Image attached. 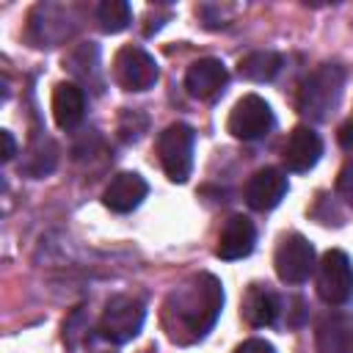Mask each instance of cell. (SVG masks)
<instances>
[{
  "label": "cell",
  "instance_id": "1",
  "mask_svg": "<svg viewBox=\"0 0 353 353\" xmlns=\"http://www.w3.org/2000/svg\"><path fill=\"white\" fill-rule=\"evenodd\" d=\"M221 306H223L221 281L212 273L190 276L182 287L168 292L163 303V328L171 342L190 345L215 325Z\"/></svg>",
  "mask_w": 353,
  "mask_h": 353
},
{
  "label": "cell",
  "instance_id": "2",
  "mask_svg": "<svg viewBox=\"0 0 353 353\" xmlns=\"http://www.w3.org/2000/svg\"><path fill=\"white\" fill-rule=\"evenodd\" d=\"M345 72L339 66H320L314 69L298 91V110L314 121H325L342 99Z\"/></svg>",
  "mask_w": 353,
  "mask_h": 353
},
{
  "label": "cell",
  "instance_id": "3",
  "mask_svg": "<svg viewBox=\"0 0 353 353\" xmlns=\"http://www.w3.org/2000/svg\"><path fill=\"white\" fill-rule=\"evenodd\" d=\"M146 320V309L138 298L132 295H116L108 301L102 320H99V334L113 342V345H124L130 339H135L143 328Z\"/></svg>",
  "mask_w": 353,
  "mask_h": 353
},
{
  "label": "cell",
  "instance_id": "4",
  "mask_svg": "<svg viewBox=\"0 0 353 353\" xmlns=\"http://www.w3.org/2000/svg\"><path fill=\"white\" fill-rule=\"evenodd\" d=\"M193 130L182 121L168 124L157 138V157L171 182H185L193 168Z\"/></svg>",
  "mask_w": 353,
  "mask_h": 353
},
{
  "label": "cell",
  "instance_id": "5",
  "mask_svg": "<svg viewBox=\"0 0 353 353\" xmlns=\"http://www.w3.org/2000/svg\"><path fill=\"white\" fill-rule=\"evenodd\" d=\"M317 295L328 306H342L353 298V265L345 251L331 248L317 265Z\"/></svg>",
  "mask_w": 353,
  "mask_h": 353
},
{
  "label": "cell",
  "instance_id": "6",
  "mask_svg": "<svg viewBox=\"0 0 353 353\" xmlns=\"http://www.w3.org/2000/svg\"><path fill=\"white\" fill-rule=\"evenodd\" d=\"M226 130L237 141H256L273 130V110L259 94H245L234 102Z\"/></svg>",
  "mask_w": 353,
  "mask_h": 353
},
{
  "label": "cell",
  "instance_id": "7",
  "mask_svg": "<svg viewBox=\"0 0 353 353\" xmlns=\"http://www.w3.org/2000/svg\"><path fill=\"white\" fill-rule=\"evenodd\" d=\"M273 265L284 284H303L314 270V245L303 234H287L276 248Z\"/></svg>",
  "mask_w": 353,
  "mask_h": 353
},
{
  "label": "cell",
  "instance_id": "8",
  "mask_svg": "<svg viewBox=\"0 0 353 353\" xmlns=\"http://www.w3.org/2000/svg\"><path fill=\"white\" fill-rule=\"evenodd\" d=\"M113 74L119 80V85H124L127 91H146L157 83V63L154 58L141 50V47H121L113 58Z\"/></svg>",
  "mask_w": 353,
  "mask_h": 353
},
{
  "label": "cell",
  "instance_id": "9",
  "mask_svg": "<svg viewBox=\"0 0 353 353\" xmlns=\"http://www.w3.org/2000/svg\"><path fill=\"white\" fill-rule=\"evenodd\" d=\"M284 196H287V174L281 168H273V165L259 168L245 182V201L251 210L268 212L279 207Z\"/></svg>",
  "mask_w": 353,
  "mask_h": 353
},
{
  "label": "cell",
  "instance_id": "10",
  "mask_svg": "<svg viewBox=\"0 0 353 353\" xmlns=\"http://www.w3.org/2000/svg\"><path fill=\"white\" fill-rule=\"evenodd\" d=\"M229 83V72L221 58H199L188 66L185 88L196 99H212L218 97Z\"/></svg>",
  "mask_w": 353,
  "mask_h": 353
},
{
  "label": "cell",
  "instance_id": "11",
  "mask_svg": "<svg viewBox=\"0 0 353 353\" xmlns=\"http://www.w3.org/2000/svg\"><path fill=\"white\" fill-rule=\"evenodd\" d=\"M320 154H323V141H320V135H317L312 127H306V124H298V127L287 135V143H284V152H281L284 165H287L290 171H295V174H303V171L314 168L317 160H320Z\"/></svg>",
  "mask_w": 353,
  "mask_h": 353
},
{
  "label": "cell",
  "instance_id": "12",
  "mask_svg": "<svg viewBox=\"0 0 353 353\" xmlns=\"http://www.w3.org/2000/svg\"><path fill=\"white\" fill-rule=\"evenodd\" d=\"M254 243H256V232H254V223L245 218V215H232L221 234H218V245H215V256L218 259H226V262H234V259H243L254 251Z\"/></svg>",
  "mask_w": 353,
  "mask_h": 353
},
{
  "label": "cell",
  "instance_id": "13",
  "mask_svg": "<svg viewBox=\"0 0 353 353\" xmlns=\"http://www.w3.org/2000/svg\"><path fill=\"white\" fill-rule=\"evenodd\" d=\"M146 193H149V185H146V179H143L141 174H135V171H121V174H116V176L110 179V185L105 188L102 201H105V207L113 210V212H132V210L146 199Z\"/></svg>",
  "mask_w": 353,
  "mask_h": 353
},
{
  "label": "cell",
  "instance_id": "14",
  "mask_svg": "<svg viewBox=\"0 0 353 353\" xmlns=\"http://www.w3.org/2000/svg\"><path fill=\"white\" fill-rule=\"evenodd\" d=\"M320 353H353V317L334 312L317 323Z\"/></svg>",
  "mask_w": 353,
  "mask_h": 353
},
{
  "label": "cell",
  "instance_id": "15",
  "mask_svg": "<svg viewBox=\"0 0 353 353\" xmlns=\"http://www.w3.org/2000/svg\"><path fill=\"white\" fill-rule=\"evenodd\" d=\"M85 113V97L80 85L74 83H58L52 88V119L61 130H72L83 121Z\"/></svg>",
  "mask_w": 353,
  "mask_h": 353
},
{
  "label": "cell",
  "instance_id": "16",
  "mask_svg": "<svg viewBox=\"0 0 353 353\" xmlns=\"http://www.w3.org/2000/svg\"><path fill=\"white\" fill-rule=\"evenodd\" d=\"M240 314L245 317L248 325L265 328V325L276 323V317H279V298L270 290H265L262 284H251L245 290V295H243Z\"/></svg>",
  "mask_w": 353,
  "mask_h": 353
},
{
  "label": "cell",
  "instance_id": "17",
  "mask_svg": "<svg viewBox=\"0 0 353 353\" xmlns=\"http://www.w3.org/2000/svg\"><path fill=\"white\" fill-rule=\"evenodd\" d=\"M284 61L279 52H270V50H256L251 55H245L237 66L240 77L243 80H251V83H270L279 72H281Z\"/></svg>",
  "mask_w": 353,
  "mask_h": 353
},
{
  "label": "cell",
  "instance_id": "18",
  "mask_svg": "<svg viewBox=\"0 0 353 353\" xmlns=\"http://www.w3.org/2000/svg\"><path fill=\"white\" fill-rule=\"evenodd\" d=\"M97 22L105 33H121L132 22V8L124 0H105L97 8Z\"/></svg>",
  "mask_w": 353,
  "mask_h": 353
},
{
  "label": "cell",
  "instance_id": "19",
  "mask_svg": "<svg viewBox=\"0 0 353 353\" xmlns=\"http://www.w3.org/2000/svg\"><path fill=\"white\" fill-rule=\"evenodd\" d=\"M50 143H52V141L44 138V141H39V143H33V146L28 149V160H25L22 168H25L30 176H44V174L52 171V165H55V152H58V149L52 146V149L44 152V146H50Z\"/></svg>",
  "mask_w": 353,
  "mask_h": 353
},
{
  "label": "cell",
  "instance_id": "20",
  "mask_svg": "<svg viewBox=\"0 0 353 353\" xmlns=\"http://www.w3.org/2000/svg\"><path fill=\"white\" fill-rule=\"evenodd\" d=\"M336 193L353 207V160L345 163V165L339 168V176H336Z\"/></svg>",
  "mask_w": 353,
  "mask_h": 353
},
{
  "label": "cell",
  "instance_id": "21",
  "mask_svg": "<svg viewBox=\"0 0 353 353\" xmlns=\"http://www.w3.org/2000/svg\"><path fill=\"white\" fill-rule=\"evenodd\" d=\"M234 353H276V350H273V345L265 342V339H245L243 345L234 347Z\"/></svg>",
  "mask_w": 353,
  "mask_h": 353
},
{
  "label": "cell",
  "instance_id": "22",
  "mask_svg": "<svg viewBox=\"0 0 353 353\" xmlns=\"http://www.w3.org/2000/svg\"><path fill=\"white\" fill-rule=\"evenodd\" d=\"M0 141H3V152H0V157H3V163H8V160L14 157V152H17L14 135H11L8 130H3V132H0Z\"/></svg>",
  "mask_w": 353,
  "mask_h": 353
},
{
  "label": "cell",
  "instance_id": "23",
  "mask_svg": "<svg viewBox=\"0 0 353 353\" xmlns=\"http://www.w3.org/2000/svg\"><path fill=\"white\" fill-rule=\"evenodd\" d=\"M336 138H339V143H342L347 152H353V121H345V124L339 127Z\"/></svg>",
  "mask_w": 353,
  "mask_h": 353
}]
</instances>
